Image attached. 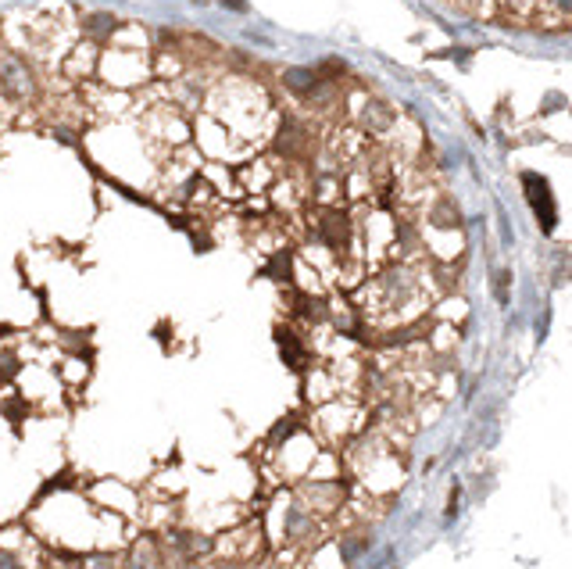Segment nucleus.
<instances>
[{
  "label": "nucleus",
  "instance_id": "6e6552de",
  "mask_svg": "<svg viewBox=\"0 0 572 569\" xmlns=\"http://www.w3.org/2000/svg\"><path fill=\"white\" fill-rule=\"evenodd\" d=\"M562 104H566L562 97H547V104H540V112H558Z\"/></svg>",
  "mask_w": 572,
  "mask_h": 569
},
{
  "label": "nucleus",
  "instance_id": "1a4fd4ad",
  "mask_svg": "<svg viewBox=\"0 0 572 569\" xmlns=\"http://www.w3.org/2000/svg\"><path fill=\"white\" fill-rule=\"evenodd\" d=\"M222 4H226V7H233V11H247L244 0H222Z\"/></svg>",
  "mask_w": 572,
  "mask_h": 569
},
{
  "label": "nucleus",
  "instance_id": "0eeeda50",
  "mask_svg": "<svg viewBox=\"0 0 572 569\" xmlns=\"http://www.w3.org/2000/svg\"><path fill=\"white\" fill-rule=\"evenodd\" d=\"M497 297H508V273H497Z\"/></svg>",
  "mask_w": 572,
  "mask_h": 569
},
{
  "label": "nucleus",
  "instance_id": "423d86ee",
  "mask_svg": "<svg viewBox=\"0 0 572 569\" xmlns=\"http://www.w3.org/2000/svg\"><path fill=\"white\" fill-rule=\"evenodd\" d=\"M276 340H280V348H283V359L293 369H301L304 362H308V348H304V340H301L293 329H280Z\"/></svg>",
  "mask_w": 572,
  "mask_h": 569
},
{
  "label": "nucleus",
  "instance_id": "20e7f679",
  "mask_svg": "<svg viewBox=\"0 0 572 569\" xmlns=\"http://www.w3.org/2000/svg\"><path fill=\"white\" fill-rule=\"evenodd\" d=\"M93 69H101V54H97V43L93 40H79L72 47V54L65 58L61 72L69 76L72 82H82L93 76Z\"/></svg>",
  "mask_w": 572,
  "mask_h": 569
},
{
  "label": "nucleus",
  "instance_id": "f257e3e1",
  "mask_svg": "<svg viewBox=\"0 0 572 569\" xmlns=\"http://www.w3.org/2000/svg\"><path fill=\"white\" fill-rule=\"evenodd\" d=\"M207 112L229 125L244 144H254L269 123L265 90L250 80H222L207 93Z\"/></svg>",
  "mask_w": 572,
  "mask_h": 569
},
{
  "label": "nucleus",
  "instance_id": "f03ea898",
  "mask_svg": "<svg viewBox=\"0 0 572 569\" xmlns=\"http://www.w3.org/2000/svg\"><path fill=\"white\" fill-rule=\"evenodd\" d=\"M194 136H197L201 155L211 158V162H229L237 155L233 147H250V144H244L229 125L222 123V119H215V115H197L194 119Z\"/></svg>",
  "mask_w": 572,
  "mask_h": 569
},
{
  "label": "nucleus",
  "instance_id": "39448f33",
  "mask_svg": "<svg viewBox=\"0 0 572 569\" xmlns=\"http://www.w3.org/2000/svg\"><path fill=\"white\" fill-rule=\"evenodd\" d=\"M119 29H122V22H119L115 15H108V11H86V15H82V33H86V40H93L97 47L115 40Z\"/></svg>",
  "mask_w": 572,
  "mask_h": 569
},
{
  "label": "nucleus",
  "instance_id": "7ed1b4c3",
  "mask_svg": "<svg viewBox=\"0 0 572 569\" xmlns=\"http://www.w3.org/2000/svg\"><path fill=\"white\" fill-rule=\"evenodd\" d=\"M523 187H526V198L533 201V211H536L540 226L551 233L555 230V198H551V187L536 172H523Z\"/></svg>",
  "mask_w": 572,
  "mask_h": 569
}]
</instances>
